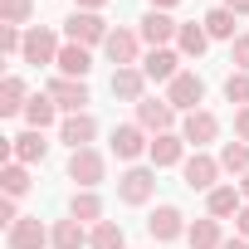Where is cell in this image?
<instances>
[{"instance_id": "obj_1", "label": "cell", "mask_w": 249, "mask_h": 249, "mask_svg": "<svg viewBox=\"0 0 249 249\" xmlns=\"http://www.w3.org/2000/svg\"><path fill=\"white\" fill-rule=\"evenodd\" d=\"M64 35H69V44H83V49H93V44H107L112 25H107L98 10H73V15L64 20Z\"/></svg>"}, {"instance_id": "obj_2", "label": "cell", "mask_w": 249, "mask_h": 249, "mask_svg": "<svg viewBox=\"0 0 249 249\" xmlns=\"http://www.w3.org/2000/svg\"><path fill=\"white\" fill-rule=\"evenodd\" d=\"M157 196V166H127L117 176V200L122 205H147Z\"/></svg>"}, {"instance_id": "obj_3", "label": "cell", "mask_w": 249, "mask_h": 249, "mask_svg": "<svg viewBox=\"0 0 249 249\" xmlns=\"http://www.w3.org/2000/svg\"><path fill=\"white\" fill-rule=\"evenodd\" d=\"M166 103H171L176 112H196V107L205 103V78H200L196 69H181V73L166 83Z\"/></svg>"}, {"instance_id": "obj_4", "label": "cell", "mask_w": 249, "mask_h": 249, "mask_svg": "<svg viewBox=\"0 0 249 249\" xmlns=\"http://www.w3.org/2000/svg\"><path fill=\"white\" fill-rule=\"evenodd\" d=\"M103 176H107V157H103L98 147H83V152H73V157H69V181H73L78 191L103 186Z\"/></svg>"}, {"instance_id": "obj_5", "label": "cell", "mask_w": 249, "mask_h": 249, "mask_svg": "<svg viewBox=\"0 0 249 249\" xmlns=\"http://www.w3.org/2000/svg\"><path fill=\"white\" fill-rule=\"evenodd\" d=\"M181 176H186V186L191 191H215L220 186V157H210V152H191L186 161H181Z\"/></svg>"}, {"instance_id": "obj_6", "label": "cell", "mask_w": 249, "mask_h": 249, "mask_svg": "<svg viewBox=\"0 0 249 249\" xmlns=\"http://www.w3.org/2000/svg\"><path fill=\"white\" fill-rule=\"evenodd\" d=\"M181 137H186V147L205 152V147H210V142L220 137V117H215V112H205V107L186 112V117H181Z\"/></svg>"}, {"instance_id": "obj_7", "label": "cell", "mask_w": 249, "mask_h": 249, "mask_svg": "<svg viewBox=\"0 0 249 249\" xmlns=\"http://www.w3.org/2000/svg\"><path fill=\"white\" fill-rule=\"evenodd\" d=\"M137 35H142V44H152V49H171V39L181 35V20H171L166 10H147L142 25H137Z\"/></svg>"}, {"instance_id": "obj_8", "label": "cell", "mask_w": 249, "mask_h": 249, "mask_svg": "<svg viewBox=\"0 0 249 249\" xmlns=\"http://www.w3.org/2000/svg\"><path fill=\"white\" fill-rule=\"evenodd\" d=\"M59 49H64V44H59V35H54L49 25H30V30H25V54H20V59H25V64H54Z\"/></svg>"}, {"instance_id": "obj_9", "label": "cell", "mask_w": 249, "mask_h": 249, "mask_svg": "<svg viewBox=\"0 0 249 249\" xmlns=\"http://www.w3.org/2000/svg\"><path fill=\"white\" fill-rule=\"evenodd\" d=\"M44 93L59 103L64 117H69V112H88V83H83V78H64V73H59V78H49Z\"/></svg>"}, {"instance_id": "obj_10", "label": "cell", "mask_w": 249, "mask_h": 249, "mask_svg": "<svg viewBox=\"0 0 249 249\" xmlns=\"http://www.w3.org/2000/svg\"><path fill=\"white\" fill-rule=\"evenodd\" d=\"M49 234H54V225H44L39 215H25L20 225L5 230V249H44Z\"/></svg>"}, {"instance_id": "obj_11", "label": "cell", "mask_w": 249, "mask_h": 249, "mask_svg": "<svg viewBox=\"0 0 249 249\" xmlns=\"http://www.w3.org/2000/svg\"><path fill=\"white\" fill-rule=\"evenodd\" d=\"M93 137H98V117H93V112H69V117L59 122V142H64L69 152L93 147Z\"/></svg>"}, {"instance_id": "obj_12", "label": "cell", "mask_w": 249, "mask_h": 249, "mask_svg": "<svg viewBox=\"0 0 249 249\" xmlns=\"http://www.w3.org/2000/svg\"><path fill=\"white\" fill-rule=\"evenodd\" d=\"M186 215L176 210V205H157L152 210V220H147V234L157 239V244H171V239H186Z\"/></svg>"}, {"instance_id": "obj_13", "label": "cell", "mask_w": 249, "mask_h": 249, "mask_svg": "<svg viewBox=\"0 0 249 249\" xmlns=\"http://www.w3.org/2000/svg\"><path fill=\"white\" fill-rule=\"evenodd\" d=\"M137 127H147L152 137L171 132V127H176V107H171L166 98H142V103H137Z\"/></svg>"}, {"instance_id": "obj_14", "label": "cell", "mask_w": 249, "mask_h": 249, "mask_svg": "<svg viewBox=\"0 0 249 249\" xmlns=\"http://www.w3.org/2000/svg\"><path fill=\"white\" fill-rule=\"evenodd\" d=\"M103 54H107L117 69H137V54H142V35H137V30H112V35H107V44H103Z\"/></svg>"}, {"instance_id": "obj_15", "label": "cell", "mask_w": 249, "mask_h": 249, "mask_svg": "<svg viewBox=\"0 0 249 249\" xmlns=\"http://www.w3.org/2000/svg\"><path fill=\"white\" fill-rule=\"evenodd\" d=\"M112 152H117V161H137L142 152H152L147 127H137V122H122V127H112Z\"/></svg>"}, {"instance_id": "obj_16", "label": "cell", "mask_w": 249, "mask_h": 249, "mask_svg": "<svg viewBox=\"0 0 249 249\" xmlns=\"http://www.w3.org/2000/svg\"><path fill=\"white\" fill-rule=\"evenodd\" d=\"M142 73H147V83H171L181 73V49H152L142 59Z\"/></svg>"}, {"instance_id": "obj_17", "label": "cell", "mask_w": 249, "mask_h": 249, "mask_svg": "<svg viewBox=\"0 0 249 249\" xmlns=\"http://www.w3.org/2000/svg\"><path fill=\"white\" fill-rule=\"evenodd\" d=\"M44 157H49V142H44V132L25 127L20 137H10V161H20V166H35V161H44Z\"/></svg>"}, {"instance_id": "obj_18", "label": "cell", "mask_w": 249, "mask_h": 249, "mask_svg": "<svg viewBox=\"0 0 249 249\" xmlns=\"http://www.w3.org/2000/svg\"><path fill=\"white\" fill-rule=\"evenodd\" d=\"M152 166L157 171H166V166H181L186 161V137L181 132H161V137H152Z\"/></svg>"}, {"instance_id": "obj_19", "label": "cell", "mask_w": 249, "mask_h": 249, "mask_svg": "<svg viewBox=\"0 0 249 249\" xmlns=\"http://www.w3.org/2000/svg\"><path fill=\"white\" fill-rule=\"evenodd\" d=\"M112 98H122V103H142V98H147V73H142V64H137V69H112Z\"/></svg>"}, {"instance_id": "obj_20", "label": "cell", "mask_w": 249, "mask_h": 249, "mask_svg": "<svg viewBox=\"0 0 249 249\" xmlns=\"http://www.w3.org/2000/svg\"><path fill=\"white\" fill-rule=\"evenodd\" d=\"M239 210H244L239 186H215V191L205 196V215H215V220H234Z\"/></svg>"}, {"instance_id": "obj_21", "label": "cell", "mask_w": 249, "mask_h": 249, "mask_svg": "<svg viewBox=\"0 0 249 249\" xmlns=\"http://www.w3.org/2000/svg\"><path fill=\"white\" fill-rule=\"evenodd\" d=\"M54 69H59L64 78H83V83H88V69H93V54H88L83 44H64V49H59V59H54Z\"/></svg>"}, {"instance_id": "obj_22", "label": "cell", "mask_w": 249, "mask_h": 249, "mask_svg": "<svg viewBox=\"0 0 249 249\" xmlns=\"http://www.w3.org/2000/svg\"><path fill=\"white\" fill-rule=\"evenodd\" d=\"M88 234H93V230H88L83 220H73V215H69V220H54L49 244H54V249H88Z\"/></svg>"}, {"instance_id": "obj_23", "label": "cell", "mask_w": 249, "mask_h": 249, "mask_svg": "<svg viewBox=\"0 0 249 249\" xmlns=\"http://www.w3.org/2000/svg\"><path fill=\"white\" fill-rule=\"evenodd\" d=\"M186 244H191V249H220V244H225V230H220V220H215V215H205V220H191V230H186Z\"/></svg>"}, {"instance_id": "obj_24", "label": "cell", "mask_w": 249, "mask_h": 249, "mask_svg": "<svg viewBox=\"0 0 249 249\" xmlns=\"http://www.w3.org/2000/svg\"><path fill=\"white\" fill-rule=\"evenodd\" d=\"M54 117H59V103L49 98V93H35L30 103H25V122L35 132H44V127H54Z\"/></svg>"}, {"instance_id": "obj_25", "label": "cell", "mask_w": 249, "mask_h": 249, "mask_svg": "<svg viewBox=\"0 0 249 249\" xmlns=\"http://www.w3.org/2000/svg\"><path fill=\"white\" fill-rule=\"evenodd\" d=\"M176 49H181V59H200V54L210 49V35H205V25L186 20V25H181V35H176Z\"/></svg>"}, {"instance_id": "obj_26", "label": "cell", "mask_w": 249, "mask_h": 249, "mask_svg": "<svg viewBox=\"0 0 249 249\" xmlns=\"http://www.w3.org/2000/svg\"><path fill=\"white\" fill-rule=\"evenodd\" d=\"M69 215H73V220H83L88 230H93V225H103V200H98V191H73Z\"/></svg>"}, {"instance_id": "obj_27", "label": "cell", "mask_w": 249, "mask_h": 249, "mask_svg": "<svg viewBox=\"0 0 249 249\" xmlns=\"http://www.w3.org/2000/svg\"><path fill=\"white\" fill-rule=\"evenodd\" d=\"M234 20H239L234 10H225V5H215V10H210V15L200 20V25H205V35H210V39H230V44H234V39H239V30H234Z\"/></svg>"}, {"instance_id": "obj_28", "label": "cell", "mask_w": 249, "mask_h": 249, "mask_svg": "<svg viewBox=\"0 0 249 249\" xmlns=\"http://www.w3.org/2000/svg\"><path fill=\"white\" fill-rule=\"evenodd\" d=\"M25 103H30V93H25V78H5L0 83V117H15V112H25Z\"/></svg>"}, {"instance_id": "obj_29", "label": "cell", "mask_w": 249, "mask_h": 249, "mask_svg": "<svg viewBox=\"0 0 249 249\" xmlns=\"http://www.w3.org/2000/svg\"><path fill=\"white\" fill-rule=\"evenodd\" d=\"M30 186H35V181H30V166H20V161H5V166H0V191H5L10 200H20Z\"/></svg>"}, {"instance_id": "obj_30", "label": "cell", "mask_w": 249, "mask_h": 249, "mask_svg": "<svg viewBox=\"0 0 249 249\" xmlns=\"http://www.w3.org/2000/svg\"><path fill=\"white\" fill-rule=\"evenodd\" d=\"M220 171H230V176H249V142H225L220 147Z\"/></svg>"}, {"instance_id": "obj_31", "label": "cell", "mask_w": 249, "mask_h": 249, "mask_svg": "<svg viewBox=\"0 0 249 249\" xmlns=\"http://www.w3.org/2000/svg\"><path fill=\"white\" fill-rule=\"evenodd\" d=\"M88 249H127V234H122V225H117V220H103V225H93Z\"/></svg>"}, {"instance_id": "obj_32", "label": "cell", "mask_w": 249, "mask_h": 249, "mask_svg": "<svg viewBox=\"0 0 249 249\" xmlns=\"http://www.w3.org/2000/svg\"><path fill=\"white\" fill-rule=\"evenodd\" d=\"M30 15H35V0H0V25H30Z\"/></svg>"}, {"instance_id": "obj_33", "label": "cell", "mask_w": 249, "mask_h": 249, "mask_svg": "<svg viewBox=\"0 0 249 249\" xmlns=\"http://www.w3.org/2000/svg\"><path fill=\"white\" fill-rule=\"evenodd\" d=\"M225 98H230L234 107H249V73H239V69H234V73L225 78Z\"/></svg>"}, {"instance_id": "obj_34", "label": "cell", "mask_w": 249, "mask_h": 249, "mask_svg": "<svg viewBox=\"0 0 249 249\" xmlns=\"http://www.w3.org/2000/svg\"><path fill=\"white\" fill-rule=\"evenodd\" d=\"M0 49H5V54H25V30L0 25Z\"/></svg>"}, {"instance_id": "obj_35", "label": "cell", "mask_w": 249, "mask_h": 249, "mask_svg": "<svg viewBox=\"0 0 249 249\" xmlns=\"http://www.w3.org/2000/svg\"><path fill=\"white\" fill-rule=\"evenodd\" d=\"M230 64H234L239 73H249V35H239V39L230 44Z\"/></svg>"}, {"instance_id": "obj_36", "label": "cell", "mask_w": 249, "mask_h": 249, "mask_svg": "<svg viewBox=\"0 0 249 249\" xmlns=\"http://www.w3.org/2000/svg\"><path fill=\"white\" fill-rule=\"evenodd\" d=\"M234 137L249 142V107H234Z\"/></svg>"}, {"instance_id": "obj_37", "label": "cell", "mask_w": 249, "mask_h": 249, "mask_svg": "<svg viewBox=\"0 0 249 249\" xmlns=\"http://www.w3.org/2000/svg\"><path fill=\"white\" fill-rule=\"evenodd\" d=\"M234 234H239V239H249V200H244V210L234 215Z\"/></svg>"}, {"instance_id": "obj_38", "label": "cell", "mask_w": 249, "mask_h": 249, "mask_svg": "<svg viewBox=\"0 0 249 249\" xmlns=\"http://www.w3.org/2000/svg\"><path fill=\"white\" fill-rule=\"evenodd\" d=\"M225 10H234V15H249V0H225Z\"/></svg>"}, {"instance_id": "obj_39", "label": "cell", "mask_w": 249, "mask_h": 249, "mask_svg": "<svg viewBox=\"0 0 249 249\" xmlns=\"http://www.w3.org/2000/svg\"><path fill=\"white\" fill-rule=\"evenodd\" d=\"M147 5H152V10H166V15H171V5H181V0H147Z\"/></svg>"}, {"instance_id": "obj_40", "label": "cell", "mask_w": 249, "mask_h": 249, "mask_svg": "<svg viewBox=\"0 0 249 249\" xmlns=\"http://www.w3.org/2000/svg\"><path fill=\"white\" fill-rule=\"evenodd\" d=\"M73 5H78V10H103L107 0H73Z\"/></svg>"}, {"instance_id": "obj_41", "label": "cell", "mask_w": 249, "mask_h": 249, "mask_svg": "<svg viewBox=\"0 0 249 249\" xmlns=\"http://www.w3.org/2000/svg\"><path fill=\"white\" fill-rule=\"evenodd\" d=\"M220 249H249V239H239V234H234V239H225Z\"/></svg>"}, {"instance_id": "obj_42", "label": "cell", "mask_w": 249, "mask_h": 249, "mask_svg": "<svg viewBox=\"0 0 249 249\" xmlns=\"http://www.w3.org/2000/svg\"><path fill=\"white\" fill-rule=\"evenodd\" d=\"M234 186H239V196H244V200H249V176H239V181H234Z\"/></svg>"}]
</instances>
